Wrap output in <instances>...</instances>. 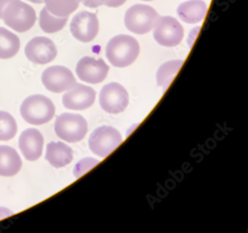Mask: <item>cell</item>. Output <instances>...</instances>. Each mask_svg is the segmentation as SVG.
Segmentation results:
<instances>
[{"label":"cell","instance_id":"20","mask_svg":"<svg viewBox=\"0 0 248 233\" xmlns=\"http://www.w3.org/2000/svg\"><path fill=\"white\" fill-rule=\"evenodd\" d=\"M184 61L176 60L166 62L162 65L156 73V80L159 87L163 88V91L169 87L178 71L181 69Z\"/></svg>","mask_w":248,"mask_h":233},{"label":"cell","instance_id":"10","mask_svg":"<svg viewBox=\"0 0 248 233\" xmlns=\"http://www.w3.org/2000/svg\"><path fill=\"white\" fill-rule=\"evenodd\" d=\"M70 31L76 40L83 43H90L98 35L99 23L96 15L83 11L73 18Z\"/></svg>","mask_w":248,"mask_h":233},{"label":"cell","instance_id":"16","mask_svg":"<svg viewBox=\"0 0 248 233\" xmlns=\"http://www.w3.org/2000/svg\"><path fill=\"white\" fill-rule=\"evenodd\" d=\"M46 159L56 169L64 167L73 161V149L62 141H52L47 145Z\"/></svg>","mask_w":248,"mask_h":233},{"label":"cell","instance_id":"11","mask_svg":"<svg viewBox=\"0 0 248 233\" xmlns=\"http://www.w3.org/2000/svg\"><path fill=\"white\" fill-rule=\"evenodd\" d=\"M25 54L30 62L44 65L55 60L58 50L53 41L48 37H36L26 44Z\"/></svg>","mask_w":248,"mask_h":233},{"label":"cell","instance_id":"26","mask_svg":"<svg viewBox=\"0 0 248 233\" xmlns=\"http://www.w3.org/2000/svg\"><path fill=\"white\" fill-rule=\"evenodd\" d=\"M14 215V212L10 210V209H6V208L0 207V219L4 218L5 217L12 216Z\"/></svg>","mask_w":248,"mask_h":233},{"label":"cell","instance_id":"15","mask_svg":"<svg viewBox=\"0 0 248 233\" xmlns=\"http://www.w3.org/2000/svg\"><path fill=\"white\" fill-rule=\"evenodd\" d=\"M177 12L184 23L195 24L204 19L207 13V5L203 0H189L181 4Z\"/></svg>","mask_w":248,"mask_h":233},{"label":"cell","instance_id":"22","mask_svg":"<svg viewBox=\"0 0 248 233\" xmlns=\"http://www.w3.org/2000/svg\"><path fill=\"white\" fill-rule=\"evenodd\" d=\"M17 132L15 118L5 111H0V141L12 140Z\"/></svg>","mask_w":248,"mask_h":233},{"label":"cell","instance_id":"9","mask_svg":"<svg viewBox=\"0 0 248 233\" xmlns=\"http://www.w3.org/2000/svg\"><path fill=\"white\" fill-rule=\"evenodd\" d=\"M43 84L50 92L61 93L75 87L76 79L68 68L52 66L47 68L42 74Z\"/></svg>","mask_w":248,"mask_h":233},{"label":"cell","instance_id":"21","mask_svg":"<svg viewBox=\"0 0 248 233\" xmlns=\"http://www.w3.org/2000/svg\"><path fill=\"white\" fill-rule=\"evenodd\" d=\"M67 20L68 17H58L54 16L44 7L40 13L39 25L44 32L53 34L62 30L66 26Z\"/></svg>","mask_w":248,"mask_h":233},{"label":"cell","instance_id":"19","mask_svg":"<svg viewBox=\"0 0 248 233\" xmlns=\"http://www.w3.org/2000/svg\"><path fill=\"white\" fill-rule=\"evenodd\" d=\"M81 2V0H44L48 12L58 17H69Z\"/></svg>","mask_w":248,"mask_h":233},{"label":"cell","instance_id":"6","mask_svg":"<svg viewBox=\"0 0 248 233\" xmlns=\"http://www.w3.org/2000/svg\"><path fill=\"white\" fill-rule=\"evenodd\" d=\"M123 141L121 134L114 127L102 126L95 129L89 139V146L94 155L105 157Z\"/></svg>","mask_w":248,"mask_h":233},{"label":"cell","instance_id":"29","mask_svg":"<svg viewBox=\"0 0 248 233\" xmlns=\"http://www.w3.org/2000/svg\"><path fill=\"white\" fill-rule=\"evenodd\" d=\"M143 1H152V0H143Z\"/></svg>","mask_w":248,"mask_h":233},{"label":"cell","instance_id":"3","mask_svg":"<svg viewBox=\"0 0 248 233\" xmlns=\"http://www.w3.org/2000/svg\"><path fill=\"white\" fill-rule=\"evenodd\" d=\"M2 19L16 32L24 33L35 24L37 15L34 8L21 0H12L2 12Z\"/></svg>","mask_w":248,"mask_h":233},{"label":"cell","instance_id":"14","mask_svg":"<svg viewBox=\"0 0 248 233\" xmlns=\"http://www.w3.org/2000/svg\"><path fill=\"white\" fill-rule=\"evenodd\" d=\"M44 137L38 130L29 128L22 133L19 148L27 160L34 162L41 157L44 149Z\"/></svg>","mask_w":248,"mask_h":233},{"label":"cell","instance_id":"17","mask_svg":"<svg viewBox=\"0 0 248 233\" xmlns=\"http://www.w3.org/2000/svg\"><path fill=\"white\" fill-rule=\"evenodd\" d=\"M22 166L23 162L16 150L7 145H0V176L16 175Z\"/></svg>","mask_w":248,"mask_h":233},{"label":"cell","instance_id":"24","mask_svg":"<svg viewBox=\"0 0 248 233\" xmlns=\"http://www.w3.org/2000/svg\"><path fill=\"white\" fill-rule=\"evenodd\" d=\"M81 1L85 6L95 8H98L101 5H105L108 0H81Z\"/></svg>","mask_w":248,"mask_h":233},{"label":"cell","instance_id":"12","mask_svg":"<svg viewBox=\"0 0 248 233\" xmlns=\"http://www.w3.org/2000/svg\"><path fill=\"white\" fill-rule=\"evenodd\" d=\"M109 69V66L101 58L96 60L92 57H84L78 62L76 71L80 80L96 84L105 80Z\"/></svg>","mask_w":248,"mask_h":233},{"label":"cell","instance_id":"5","mask_svg":"<svg viewBox=\"0 0 248 233\" xmlns=\"http://www.w3.org/2000/svg\"><path fill=\"white\" fill-rule=\"evenodd\" d=\"M88 130L86 119L81 115L65 113L56 119L55 131L62 140L74 143L81 141Z\"/></svg>","mask_w":248,"mask_h":233},{"label":"cell","instance_id":"25","mask_svg":"<svg viewBox=\"0 0 248 233\" xmlns=\"http://www.w3.org/2000/svg\"><path fill=\"white\" fill-rule=\"evenodd\" d=\"M127 0H108L105 5L110 7V8H117L121 6Z\"/></svg>","mask_w":248,"mask_h":233},{"label":"cell","instance_id":"7","mask_svg":"<svg viewBox=\"0 0 248 233\" xmlns=\"http://www.w3.org/2000/svg\"><path fill=\"white\" fill-rule=\"evenodd\" d=\"M154 28L155 40L163 47H177L184 38L182 25L171 16H160Z\"/></svg>","mask_w":248,"mask_h":233},{"label":"cell","instance_id":"13","mask_svg":"<svg viewBox=\"0 0 248 233\" xmlns=\"http://www.w3.org/2000/svg\"><path fill=\"white\" fill-rule=\"evenodd\" d=\"M96 93L92 87L76 84L63 95L65 108L73 110H84L91 108L95 102Z\"/></svg>","mask_w":248,"mask_h":233},{"label":"cell","instance_id":"8","mask_svg":"<svg viewBox=\"0 0 248 233\" xmlns=\"http://www.w3.org/2000/svg\"><path fill=\"white\" fill-rule=\"evenodd\" d=\"M99 103L107 113L119 114L123 113L129 104L127 90L118 83H110L102 88Z\"/></svg>","mask_w":248,"mask_h":233},{"label":"cell","instance_id":"28","mask_svg":"<svg viewBox=\"0 0 248 233\" xmlns=\"http://www.w3.org/2000/svg\"><path fill=\"white\" fill-rule=\"evenodd\" d=\"M29 2H32L34 4H42L44 3V0H28Z\"/></svg>","mask_w":248,"mask_h":233},{"label":"cell","instance_id":"27","mask_svg":"<svg viewBox=\"0 0 248 233\" xmlns=\"http://www.w3.org/2000/svg\"><path fill=\"white\" fill-rule=\"evenodd\" d=\"M12 1V0H0V19H2V12H3L5 7Z\"/></svg>","mask_w":248,"mask_h":233},{"label":"cell","instance_id":"23","mask_svg":"<svg viewBox=\"0 0 248 233\" xmlns=\"http://www.w3.org/2000/svg\"><path fill=\"white\" fill-rule=\"evenodd\" d=\"M98 163H99V161L92 159V158H86V159H82L76 164L74 169V175L77 178L81 177Z\"/></svg>","mask_w":248,"mask_h":233},{"label":"cell","instance_id":"18","mask_svg":"<svg viewBox=\"0 0 248 233\" xmlns=\"http://www.w3.org/2000/svg\"><path fill=\"white\" fill-rule=\"evenodd\" d=\"M19 37L5 28L0 27V59H10L19 52Z\"/></svg>","mask_w":248,"mask_h":233},{"label":"cell","instance_id":"2","mask_svg":"<svg viewBox=\"0 0 248 233\" xmlns=\"http://www.w3.org/2000/svg\"><path fill=\"white\" fill-rule=\"evenodd\" d=\"M20 113L26 123L34 125L46 124L53 119L55 107L48 97L33 95L23 101Z\"/></svg>","mask_w":248,"mask_h":233},{"label":"cell","instance_id":"1","mask_svg":"<svg viewBox=\"0 0 248 233\" xmlns=\"http://www.w3.org/2000/svg\"><path fill=\"white\" fill-rule=\"evenodd\" d=\"M140 50V44L134 37L120 34L113 37L108 43L106 56L113 66L124 68L135 62Z\"/></svg>","mask_w":248,"mask_h":233},{"label":"cell","instance_id":"4","mask_svg":"<svg viewBox=\"0 0 248 233\" xmlns=\"http://www.w3.org/2000/svg\"><path fill=\"white\" fill-rule=\"evenodd\" d=\"M160 15L152 7L135 5L126 12L124 25L129 31L134 34H145L152 31Z\"/></svg>","mask_w":248,"mask_h":233}]
</instances>
